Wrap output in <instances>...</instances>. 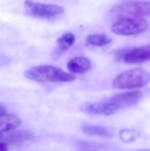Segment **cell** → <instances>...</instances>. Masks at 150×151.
<instances>
[{
    "mask_svg": "<svg viewBox=\"0 0 150 151\" xmlns=\"http://www.w3.org/2000/svg\"><path fill=\"white\" fill-rule=\"evenodd\" d=\"M25 75L28 78L40 83L44 81L50 82H70L76 79V76L72 73L64 71L61 68L50 65H41L36 67H31L26 70Z\"/></svg>",
    "mask_w": 150,
    "mask_h": 151,
    "instance_id": "cell-1",
    "label": "cell"
},
{
    "mask_svg": "<svg viewBox=\"0 0 150 151\" xmlns=\"http://www.w3.org/2000/svg\"><path fill=\"white\" fill-rule=\"evenodd\" d=\"M149 82V74L142 68H135L118 74L112 81V86L119 90H134L145 86Z\"/></svg>",
    "mask_w": 150,
    "mask_h": 151,
    "instance_id": "cell-2",
    "label": "cell"
},
{
    "mask_svg": "<svg viewBox=\"0 0 150 151\" xmlns=\"http://www.w3.org/2000/svg\"><path fill=\"white\" fill-rule=\"evenodd\" d=\"M111 17L114 19L146 18L150 14L149 1H131L111 8Z\"/></svg>",
    "mask_w": 150,
    "mask_h": 151,
    "instance_id": "cell-3",
    "label": "cell"
},
{
    "mask_svg": "<svg viewBox=\"0 0 150 151\" xmlns=\"http://www.w3.org/2000/svg\"><path fill=\"white\" fill-rule=\"evenodd\" d=\"M148 29V22L144 18L118 19L111 26V32L121 36H132L143 33Z\"/></svg>",
    "mask_w": 150,
    "mask_h": 151,
    "instance_id": "cell-4",
    "label": "cell"
},
{
    "mask_svg": "<svg viewBox=\"0 0 150 151\" xmlns=\"http://www.w3.org/2000/svg\"><path fill=\"white\" fill-rule=\"evenodd\" d=\"M27 12L35 18L50 19L61 16L64 12V7L56 4H46L40 2H33L31 0H26L25 2Z\"/></svg>",
    "mask_w": 150,
    "mask_h": 151,
    "instance_id": "cell-5",
    "label": "cell"
},
{
    "mask_svg": "<svg viewBox=\"0 0 150 151\" xmlns=\"http://www.w3.org/2000/svg\"><path fill=\"white\" fill-rule=\"evenodd\" d=\"M81 110L86 113L97 115H112L119 110V107L111 101L98 102V103H85L81 106Z\"/></svg>",
    "mask_w": 150,
    "mask_h": 151,
    "instance_id": "cell-6",
    "label": "cell"
},
{
    "mask_svg": "<svg viewBox=\"0 0 150 151\" xmlns=\"http://www.w3.org/2000/svg\"><path fill=\"white\" fill-rule=\"evenodd\" d=\"M121 59L126 64H141L150 60V45L136 47L121 52Z\"/></svg>",
    "mask_w": 150,
    "mask_h": 151,
    "instance_id": "cell-7",
    "label": "cell"
},
{
    "mask_svg": "<svg viewBox=\"0 0 150 151\" xmlns=\"http://www.w3.org/2000/svg\"><path fill=\"white\" fill-rule=\"evenodd\" d=\"M141 96H142V93L140 91H128V93L114 95L112 98H110L109 101L115 103L119 107V109H121V108L135 105L140 100Z\"/></svg>",
    "mask_w": 150,
    "mask_h": 151,
    "instance_id": "cell-8",
    "label": "cell"
},
{
    "mask_svg": "<svg viewBox=\"0 0 150 151\" xmlns=\"http://www.w3.org/2000/svg\"><path fill=\"white\" fill-rule=\"evenodd\" d=\"M21 124H22L21 118H19L14 114L5 113V112L0 113V134L14 131Z\"/></svg>",
    "mask_w": 150,
    "mask_h": 151,
    "instance_id": "cell-9",
    "label": "cell"
},
{
    "mask_svg": "<svg viewBox=\"0 0 150 151\" xmlns=\"http://www.w3.org/2000/svg\"><path fill=\"white\" fill-rule=\"evenodd\" d=\"M67 67L72 74H83L90 71L92 64L85 57H75L68 62Z\"/></svg>",
    "mask_w": 150,
    "mask_h": 151,
    "instance_id": "cell-10",
    "label": "cell"
},
{
    "mask_svg": "<svg viewBox=\"0 0 150 151\" xmlns=\"http://www.w3.org/2000/svg\"><path fill=\"white\" fill-rule=\"evenodd\" d=\"M82 131L88 136H93V137L111 138L113 136L112 132L109 131L107 127H101V125H84L82 127Z\"/></svg>",
    "mask_w": 150,
    "mask_h": 151,
    "instance_id": "cell-11",
    "label": "cell"
},
{
    "mask_svg": "<svg viewBox=\"0 0 150 151\" xmlns=\"http://www.w3.org/2000/svg\"><path fill=\"white\" fill-rule=\"evenodd\" d=\"M111 38L105 34H90L86 37L88 44L94 46H104L111 42Z\"/></svg>",
    "mask_w": 150,
    "mask_h": 151,
    "instance_id": "cell-12",
    "label": "cell"
},
{
    "mask_svg": "<svg viewBox=\"0 0 150 151\" xmlns=\"http://www.w3.org/2000/svg\"><path fill=\"white\" fill-rule=\"evenodd\" d=\"M75 42V36L72 33H65L64 35H62L58 40H57V44L62 50H66L68 48H70L73 45V43Z\"/></svg>",
    "mask_w": 150,
    "mask_h": 151,
    "instance_id": "cell-13",
    "label": "cell"
},
{
    "mask_svg": "<svg viewBox=\"0 0 150 151\" xmlns=\"http://www.w3.org/2000/svg\"><path fill=\"white\" fill-rule=\"evenodd\" d=\"M120 139L123 142H132L135 140V131L133 129H122L119 133Z\"/></svg>",
    "mask_w": 150,
    "mask_h": 151,
    "instance_id": "cell-14",
    "label": "cell"
},
{
    "mask_svg": "<svg viewBox=\"0 0 150 151\" xmlns=\"http://www.w3.org/2000/svg\"><path fill=\"white\" fill-rule=\"evenodd\" d=\"M8 145L5 143H1L0 142V151H8Z\"/></svg>",
    "mask_w": 150,
    "mask_h": 151,
    "instance_id": "cell-15",
    "label": "cell"
},
{
    "mask_svg": "<svg viewBox=\"0 0 150 151\" xmlns=\"http://www.w3.org/2000/svg\"><path fill=\"white\" fill-rule=\"evenodd\" d=\"M5 111H6L5 107H4L3 105H1V104H0V113H1V112H5Z\"/></svg>",
    "mask_w": 150,
    "mask_h": 151,
    "instance_id": "cell-16",
    "label": "cell"
},
{
    "mask_svg": "<svg viewBox=\"0 0 150 151\" xmlns=\"http://www.w3.org/2000/svg\"><path fill=\"white\" fill-rule=\"evenodd\" d=\"M145 151H148V150H145Z\"/></svg>",
    "mask_w": 150,
    "mask_h": 151,
    "instance_id": "cell-17",
    "label": "cell"
}]
</instances>
